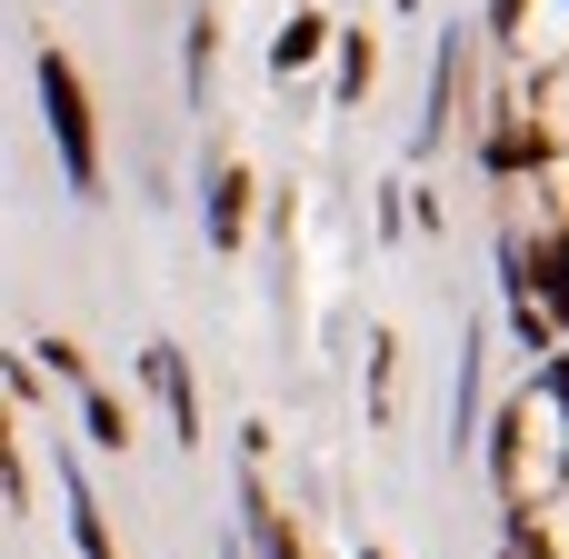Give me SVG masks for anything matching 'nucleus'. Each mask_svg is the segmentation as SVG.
Instances as JSON below:
<instances>
[{
	"label": "nucleus",
	"instance_id": "obj_1",
	"mask_svg": "<svg viewBox=\"0 0 569 559\" xmlns=\"http://www.w3.org/2000/svg\"><path fill=\"white\" fill-rule=\"evenodd\" d=\"M50 100H60V140H70V160L90 170V120H80V90H70V70L50 60Z\"/></svg>",
	"mask_w": 569,
	"mask_h": 559
}]
</instances>
